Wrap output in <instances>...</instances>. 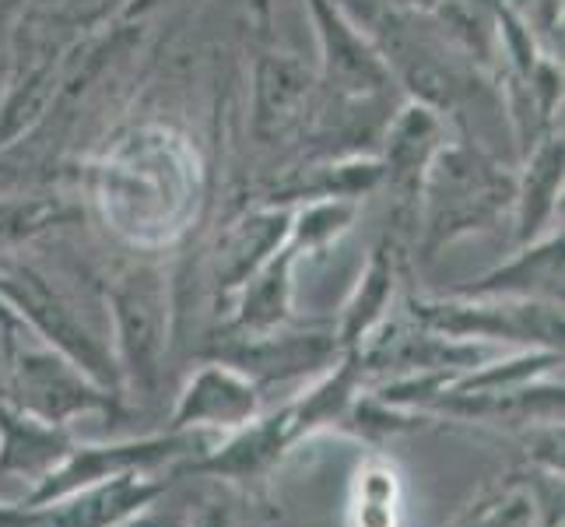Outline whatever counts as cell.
<instances>
[{
    "instance_id": "30bf717a",
    "label": "cell",
    "mask_w": 565,
    "mask_h": 527,
    "mask_svg": "<svg viewBox=\"0 0 565 527\" xmlns=\"http://www.w3.org/2000/svg\"><path fill=\"white\" fill-rule=\"evenodd\" d=\"M334 356V341L323 335H296V338H257L228 351V366L239 369L253 383L288 380L306 369H317Z\"/></svg>"
},
{
    "instance_id": "e0dca14e",
    "label": "cell",
    "mask_w": 565,
    "mask_h": 527,
    "mask_svg": "<svg viewBox=\"0 0 565 527\" xmlns=\"http://www.w3.org/2000/svg\"><path fill=\"white\" fill-rule=\"evenodd\" d=\"M113 527H159V520H154L151 510H148V514H138V517H130L124 524H113Z\"/></svg>"
},
{
    "instance_id": "6da1fadb",
    "label": "cell",
    "mask_w": 565,
    "mask_h": 527,
    "mask_svg": "<svg viewBox=\"0 0 565 527\" xmlns=\"http://www.w3.org/2000/svg\"><path fill=\"white\" fill-rule=\"evenodd\" d=\"M193 446H198V436L193 433H162V436L92 443V446L74 443L71 454L22 496V506H29V510H43V506L61 503L64 496L85 489V485L103 482V478L127 475V472H159L162 464L186 457Z\"/></svg>"
},
{
    "instance_id": "8fae6325",
    "label": "cell",
    "mask_w": 565,
    "mask_h": 527,
    "mask_svg": "<svg viewBox=\"0 0 565 527\" xmlns=\"http://www.w3.org/2000/svg\"><path fill=\"white\" fill-rule=\"evenodd\" d=\"M541 510V493L534 485L523 478H510L489 496H481L454 527H537Z\"/></svg>"
},
{
    "instance_id": "52a82bcc",
    "label": "cell",
    "mask_w": 565,
    "mask_h": 527,
    "mask_svg": "<svg viewBox=\"0 0 565 527\" xmlns=\"http://www.w3.org/2000/svg\"><path fill=\"white\" fill-rule=\"evenodd\" d=\"M302 433L291 415V404H285L281 412L267 419H253L249 425L236 429L225 446L204 454L201 461H193V472L201 475H218V478H260L264 472L278 464V457L288 451L291 443H299Z\"/></svg>"
},
{
    "instance_id": "4fadbf2b",
    "label": "cell",
    "mask_w": 565,
    "mask_h": 527,
    "mask_svg": "<svg viewBox=\"0 0 565 527\" xmlns=\"http://www.w3.org/2000/svg\"><path fill=\"white\" fill-rule=\"evenodd\" d=\"M390 292H394V271H390L386 257H376L373 267L365 271V282L359 288L355 303L348 306V317L341 327V341L348 345V351H355L362 345V338L373 330V324L383 317V309L390 303Z\"/></svg>"
},
{
    "instance_id": "ba28073f",
    "label": "cell",
    "mask_w": 565,
    "mask_h": 527,
    "mask_svg": "<svg viewBox=\"0 0 565 527\" xmlns=\"http://www.w3.org/2000/svg\"><path fill=\"white\" fill-rule=\"evenodd\" d=\"M67 425L43 422L11 401H0V482L29 478L32 485L43 482L56 464L71 454Z\"/></svg>"
},
{
    "instance_id": "7a4b0ae2",
    "label": "cell",
    "mask_w": 565,
    "mask_h": 527,
    "mask_svg": "<svg viewBox=\"0 0 565 527\" xmlns=\"http://www.w3.org/2000/svg\"><path fill=\"white\" fill-rule=\"evenodd\" d=\"M8 401L53 425H67L85 412L116 415V394L82 373L61 351L14 348L8 356Z\"/></svg>"
},
{
    "instance_id": "d6986e66",
    "label": "cell",
    "mask_w": 565,
    "mask_h": 527,
    "mask_svg": "<svg viewBox=\"0 0 565 527\" xmlns=\"http://www.w3.org/2000/svg\"><path fill=\"white\" fill-rule=\"evenodd\" d=\"M0 327H4V330H14L18 324H14V314H11V309L4 306V303H0Z\"/></svg>"
},
{
    "instance_id": "7c38bea8",
    "label": "cell",
    "mask_w": 565,
    "mask_h": 527,
    "mask_svg": "<svg viewBox=\"0 0 565 527\" xmlns=\"http://www.w3.org/2000/svg\"><path fill=\"white\" fill-rule=\"evenodd\" d=\"M278 236H281V222H275V219H253L239 232H232L222 246V257H218L222 288L243 285L253 271L260 267V261L270 253V246L278 243Z\"/></svg>"
},
{
    "instance_id": "5b68a950",
    "label": "cell",
    "mask_w": 565,
    "mask_h": 527,
    "mask_svg": "<svg viewBox=\"0 0 565 527\" xmlns=\"http://www.w3.org/2000/svg\"><path fill=\"white\" fill-rule=\"evenodd\" d=\"M260 415V390L232 366H207L193 377L172 408L169 433H198V429H236Z\"/></svg>"
},
{
    "instance_id": "9a60e30c",
    "label": "cell",
    "mask_w": 565,
    "mask_h": 527,
    "mask_svg": "<svg viewBox=\"0 0 565 527\" xmlns=\"http://www.w3.org/2000/svg\"><path fill=\"white\" fill-rule=\"evenodd\" d=\"M50 219H56V208H18V204H0V246H8L22 236H32L35 229H43Z\"/></svg>"
},
{
    "instance_id": "2e32d148",
    "label": "cell",
    "mask_w": 565,
    "mask_h": 527,
    "mask_svg": "<svg viewBox=\"0 0 565 527\" xmlns=\"http://www.w3.org/2000/svg\"><path fill=\"white\" fill-rule=\"evenodd\" d=\"M0 527H50V514L29 510L22 503H0Z\"/></svg>"
},
{
    "instance_id": "5bb4252c",
    "label": "cell",
    "mask_w": 565,
    "mask_h": 527,
    "mask_svg": "<svg viewBox=\"0 0 565 527\" xmlns=\"http://www.w3.org/2000/svg\"><path fill=\"white\" fill-rule=\"evenodd\" d=\"M562 257L555 253V246L534 253L531 257H523L520 264L499 271V275L484 278L478 285H471L467 292L471 296H484V292H534V288H548V292H558L562 288Z\"/></svg>"
},
{
    "instance_id": "ac0fdd59",
    "label": "cell",
    "mask_w": 565,
    "mask_h": 527,
    "mask_svg": "<svg viewBox=\"0 0 565 527\" xmlns=\"http://www.w3.org/2000/svg\"><path fill=\"white\" fill-rule=\"evenodd\" d=\"M0 401H8V356L0 351Z\"/></svg>"
},
{
    "instance_id": "277c9868",
    "label": "cell",
    "mask_w": 565,
    "mask_h": 527,
    "mask_svg": "<svg viewBox=\"0 0 565 527\" xmlns=\"http://www.w3.org/2000/svg\"><path fill=\"white\" fill-rule=\"evenodd\" d=\"M0 292L22 309V317H29V324L43 335L61 356H67L82 373H88L99 387H116V369L109 366V356L103 351V345L95 341L88 330L74 320L71 309L61 303V296L25 267H14L0 275Z\"/></svg>"
},
{
    "instance_id": "8992f818",
    "label": "cell",
    "mask_w": 565,
    "mask_h": 527,
    "mask_svg": "<svg viewBox=\"0 0 565 527\" xmlns=\"http://www.w3.org/2000/svg\"><path fill=\"white\" fill-rule=\"evenodd\" d=\"M166 493V482L154 472H127L95 485H85L61 503H50V527H113L138 514H148L154 499Z\"/></svg>"
},
{
    "instance_id": "3957f363",
    "label": "cell",
    "mask_w": 565,
    "mask_h": 527,
    "mask_svg": "<svg viewBox=\"0 0 565 527\" xmlns=\"http://www.w3.org/2000/svg\"><path fill=\"white\" fill-rule=\"evenodd\" d=\"M116 341H120V373L134 394L154 398L166 356V299L159 275L130 271L113 288Z\"/></svg>"
},
{
    "instance_id": "9c48e42d",
    "label": "cell",
    "mask_w": 565,
    "mask_h": 527,
    "mask_svg": "<svg viewBox=\"0 0 565 527\" xmlns=\"http://www.w3.org/2000/svg\"><path fill=\"white\" fill-rule=\"evenodd\" d=\"M422 320L446 335H505V338H541L555 345L562 335V317L555 306H520V309H467V306H425Z\"/></svg>"
}]
</instances>
